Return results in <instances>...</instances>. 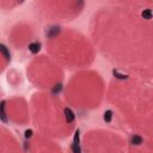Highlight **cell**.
<instances>
[{
    "mask_svg": "<svg viewBox=\"0 0 153 153\" xmlns=\"http://www.w3.org/2000/svg\"><path fill=\"white\" fill-rule=\"evenodd\" d=\"M32 136V130L31 129H26L25 130V137L27 139V137H31Z\"/></svg>",
    "mask_w": 153,
    "mask_h": 153,
    "instance_id": "7c38bea8",
    "label": "cell"
},
{
    "mask_svg": "<svg viewBox=\"0 0 153 153\" xmlns=\"http://www.w3.org/2000/svg\"><path fill=\"white\" fill-rule=\"evenodd\" d=\"M41 49V44L38 42H32L29 44V50L32 53V54H37Z\"/></svg>",
    "mask_w": 153,
    "mask_h": 153,
    "instance_id": "277c9868",
    "label": "cell"
},
{
    "mask_svg": "<svg viewBox=\"0 0 153 153\" xmlns=\"http://www.w3.org/2000/svg\"><path fill=\"white\" fill-rule=\"evenodd\" d=\"M72 145H80V130L76 129L74 133V137H73V143Z\"/></svg>",
    "mask_w": 153,
    "mask_h": 153,
    "instance_id": "5b68a950",
    "label": "cell"
},
{
    "mask_svg": "<svg viewBox=\"0 0 153 153\" xmlns=\"http://www.w3.org/2000/svg\"><path fill=\"white\" fill-rule=\"evenodd\" d=\"M61 90H62V85H61V84H57V85H55V87L53 88V93H56V92L59 93Z\"/></svg>",
    "mask_w": 153,
    "mask_h": 153,
    "instance_id": "8fae6325",
    "label": "cell"
},
{
    "mask_svg": "<svg viewBox=\"0 0 153 153\" xmlns=\"http://www.w3.org/2000/svg\"><path fill=\"white\" fill-rule=\"evenodd\" d=\"M141 16L143 17V19H151L152 18V11L149 10V8H147V10H143L142 11V13H141Z\"/></svg>",
    "mask_w": 153,
    "mask_h": 153,
    "instance_id": "52a82bcc",
    "label": "cell"
},
{
    "mask_svg": "<svg viewBox=\"0 0 153 153\" xmlns=\"http://www.w3.org/2000/svg\"><path fill=\"white\" fill-rule=\"evenodd\" d=\"M49 31H50V32L48 33L49 36H55V35H57V33H59V31H60V30H59V27H51Z\"/></svg>",
    "mask_w": 153,
    "mask_h": 153,
    "instance_id": "30bf717a",
    "label": "cell"
},
{
    "mask_svg": "<svg viewBox=\"0 0 153 153\" xmlns=\"http://www.w3.org/2000/svg\"><path fill=\"white\" fill-rule=\"evenodd\" d=\"M0 53L2 54V56L7 60V61H10L11 60V54H10V50H8V48L5 45V44H0Z\"/></svg>",
    "mask_w": 153,
    "mask_h": 153,
    "instance_id": "3957f363",
    "label": "cell"
},
{
    "mask_svg": "<svg viewBox=\"0 0 153 153\" xmlns=\"http://www.w3.org/2000/svg\"><path fill=\"white\" fill-rule=\"evenodd\" d=\"M5 109H6V102L2 100V102H0V120L4 123L7 122V115H6V110Z\"/></svg>",
    "mask_w": 153,
    "mask_h": 153,
    "instance_id": "6da1fadb",
    "label": "cell"
},
{
    "mask_svg": "<svg viewBox=\"0 0 153 153\" xmlns=\"http://www.w3.org/2000/svg\"><path fill=\"white\" fill-rule=\"evenodd\" d=\"M65 117H66V121H67V123H72L73 121H74V118H75V115H74V112L69 109V108H66L65 109Z\"/></svg>",
    "mask_w": 153,
    "mask_h": 153,
    "instance_id": "7a4b0ae2",
    "label": "cell"
},
{
    "mask_svg": "<svg viewBox=\"0 0 153 153\" xmlns=\"http://www.w3.org/2000/svg\"><path fill=\"white\" fill-rule=\"evenodd\" d=\"M130 141H131L133 145H141L142 143V137L139 136V135H134V136H131Z\"/></svg>",
    "mask_w": 153,
    "mask_h": 153,
    "instance_id": "8992f818",
    "label": "cell"
},
{
    "mask_svg": "<svg viewBox=\"0 0 153 153\" xmlns=\"http://www.w3.org/2000/svg\"><path fill=\"white\" fill-rule=\"evenodd\" d=\"M111 118H112V111L111 110H106L104 112V121L105 122H111Z\"/></svg>",
    "mask_w": 153,
    "mask_h": 153,
    "instance_id": "9c48e42d",
    "label": "cell"
},
{
    "mask_svg": "<svg viewBox=\"0 0 153 153\" xmlns=\"http://www.w3.org/2000/svg\"><path fill=\"white\" fill-rule=\"evenodd\" d=\"M112 74H114L117 79H121V80H124V79H127V78H128V75L122 74V73H120V72H118V71H116V69H114V71H112Z\"/></svg>",
    "mask_w": 153,
    "mask_h": 153,
    "instance_id": "ba28073f",
    "label": "cell"
}]
</instances>
